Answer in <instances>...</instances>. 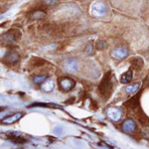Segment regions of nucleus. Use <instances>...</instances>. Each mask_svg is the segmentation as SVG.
I'll list each match as a JSON object with an SVG mask.
<instances>
[{
	"mask_svg": "<svg viewBox=\"0 0 149 149\" xmlns=\"http://www.w3.org/2000/svg\"><path fill=\"white\" fill-rule=\"evenodd\" d=\"M114 86V78L111 72H109L103 76L98 86V93L103 100H109L110 95L112 93Z\"/></svg>",
	"mask_w": 149,
	"mask_h": 149,
	"instance_id": "obj_1",
	"label": "nucleus"
},
{
	"mask_svg": "<svg viewBox=\"0 0 149 149\" xmlns=\"http://www.w3.org/2000/svg\"><path fill=\"white\" fill-rule=\"evenodd\" d=\"M21 38V32L18 29H11L5 34L2 35L1 41L2 43L6 45H13L18 42V40Z\"/></svg>",
	"mask_w": 149,
	"mask_h": 149,
	"instance_id": "obj_2",
	"label": "nucleus"
},
{
	"mask_svg": "<svg viewBox=\"0 0 149 149\" xmlns=\"http://www.w3.org/2000/svg\"><path fill=\"white\" fill-rule=\"evenodd\" d=\"M58 85H59V88L62 92H70L71 90H73L76 86V81L71 78H60L58 80Z\"/></svg>",
	"mask_w": 149,
	"mask_h": 149,
	"instance_id": "obj_3",
	"label": "nucleus"
},
{
	"mask_svg": "<svg viewBox=\"0 0 149 149\" xmlns=\"http://www.w3.org/2000/svg\"><path fill=\"white\" fill-rule=\"evenodd\" d=\"M91 14H93V16H103L107 11V7L103 2L102 1H97L91 6Z\"/></svg>",
	"mask_w": 149,
	"mask_h": 149,
	"instance_id": "obj_4",
	"label": "nucleus"
},
{
	"mask_svg": "<svg viewBox=\"0 0 149 149\" xmlns=\"http://www.w3.org/2000/svg\"><path fill=\"white\" fill-rule=\"evenodd\" d=\"M107 115L111 119L112 121H119L122 116V110L119 109V107H109L107 110Z\"/></svg>",
	"mask_w": 149,
	"mask_h": 149,
	"instance_id": "obj_5",
	"label": "nucleus"
},
{
	"mask_svg": "<svg viewBox=\"0 0 149 149\" xmlns=\"http://www.w3.org/2000/svg\"><path fill=\"white\" fill-rule=\"evenodd\" d=\"M127 56H128V50L123 46L115 48L113 51L111 52V57L116 60H122Z\"/></svg>",
	"mask_w": 149,
	"mask_h": 149,
	"instance_id": "obj_6",
	"label": "nucleus"
},
{
	"mask_svg": "<svg viewBox=\"0 0 149 149\" xmlns=\"http://www.w3.org/2000/svg\"><path fill=\"white\" fill-rule=\"evenodd\" d=\"M64 68L66 71H68L69 73H74V72H77L79 69L78 61H76L74 59L66 60L64 63Z\"/></svg>",
	"mask_w": 149,
	"mask_h": 149,
	"instance_id": "obj_7",
	"label": "nucleus"
},
{
	"mask_svg": "<svg viewBox=\"0 0 149 149\" xmlns=\"http://www.w3.org/2000/svg\"><path fill=\"white\" fill-rule=\"evenodd\" d=\"M3 59H4V63L8 65H13L16 64L19 61V55L15 51H8Z\"/></svg>",
	"mask_w": 149,
	"mask_h": 149,
	"instance_id": "obj_8",
	"label": "nucleus"
},
{
	"mask_svg": "<svg viewBox=\"0 0 149 149\" xmlns=\"http://www.w3.org/2000/svg\"><path fill=\"white\" fill-rule=\"evenodd\" d=\"M122 129H123V131L126 132V133H131V132H134V131H135V129H136V123L132 120V119L128 118V119H126V120L123 122Z\"/></svg>",
	"mask_w": 149,
	"mask_h": 149,
	"instance_id": "obj_9",
	"label": "nucleus"
},
{
	"mask_svg": "<svg viewBox=\"0 0 149 149\" xmlns=\"http://www.w3.org/2000/svg\"><path fill=\"white\" fill-rule=\"evenodd\" d=\"M22 116H23V113H21V112H16V113L9 115V116H7L6 118H4L3 120H2V123H4V124L14 123V122L18 121Z\"/></svg>",
	"mask_w": 149,
	"mask_h": 149,
	"instance_id": "obj_10",
	"label": "nucleus"
},
{
	"mask_svg": "<svg viewBox=\"0 0 149 149\" xmlns=\"http://www.w3.org/2000/svg\"><path fill=\"white\" fill-rule=\"evenodd\" d=\"M8 135V138L10 139L12 142L14 143H24L26 142V140L22 137H20V136L18 135V133H15V132H10V133L7 134Z\"/></svg>",
	"mask_w": 149,
	"mask_h": 149,
	"instance_id": "obj_11",
	"label": "nucleus"
},
{
	"mask_svg": "<svg viewBox=\"0 0 149 149\" xmlns=\"http://www.w3.org/2000/svg\"><path fill=\"white\" fill-rule=\"evenodd\" d=\"M132 78H133V73H132L131 70H128V71H126L125 73L122 74V76L120 78V81L122 84H128L131 81Z\"/></svg>",
	"mask_w": 149,
	"mask_h": 149,
	"instance_id": "obj_12",
	"label": "nucleus"
},
{
	"mask_svg": "<svg viewBox=\"0 0 149 149\" xmlns=\"http://www.w3.org/2000/svg\"><path fill=\"white\" fill-rule=\"evenodd\" d=\"M139 88H140V83H135V84H132V85L126 86L125 91L129 95H133V93L138 92Z\"/></svg>",
	"mask_w": 149,
	"mask_h": 149,
	"instance_id": "obj_13",
	"label": "nucleus"
},
{
	"mask_svg": "<svg viewBox=\"0 0 149 149\" xmlns=\"http://www.w3.org/2000/svg\"><path fill=\"white\" fill-rule=\"evenodd\" d=\"M125 105L131 109H135V107H139V95H135L134 97H132L131 100H129L128 102H125Z\"/></svg>",
	"mask_w": 149,
	"mask_h": 149,
	"instance_id": "obj_14",
	"label": "nucleus"
},
{
	"mask_svg": "<svg viewBox=\"0 0 149 149\" xmlns=\"http://www.w3.org/2000/svg\"><path fill=\"white\" fill-rule=\"evenodd\" d=\"M53 88H54V83H53L52 80H46L43 83L42 85V90L44 91V92L46 93H50L53 91Z\"/></svg>",
	"mask_w": 149,
	"mask_h": 149,
	"instance_id": "obj_15",
	"label": "nucleus"
},
{
	"mask_svg": "<svg viewBox=\"0 0 149 149\" xmlns=\"http://www.w3.org/2000/svg\"><path fill=\"white\" fill-rule=\"evenodd\" d=\"M130 63L131 66L136 70H139L143 67V60L141 58H133L130 61Z\"/></svg>",
	"mask_w": 149,
	"mask_h": 149,
	"instance_id": "obj_16",
	"label": "nucleus"
},
{
	"mask_svg": "<svg viewBox=\"0 0 149 149\" xmlns=\"http://www.w3.org/2000/svg\"><path fill=\"white\" fill-rule=\"evenodd\" d=\"M46 15L44 11L42 10H35L30 14V18L31 19H42L44 16Z\"/></svg>",
	"mask_w": 149,
	"mask_h": 149,
	"instance_id": "obj_17",
	"label": "nucleus"
},
{
	"mask_svg": "<svg viewBox=\"0 0 149 149\" xmlns=\"http://www.w3.org/2000/svg\"><path fill=\"white\" fill-rule=\"evenodd\" d=\"M48 79V76L47 74H41V76H36L33 78V81L37 85H40V84H43L45 81Z\"/></svg>",
	"mask_w": 149,
	"mask_h": 149,
	"instance_id": "obj_18",
	"label": "nucleus"
},
{
	"mask_svg": "<svg viewBox=\"0 0 149 149\" xmlns=\"http://www.w3.org/2000/svg\"><path fill=\"white\" fill-rule=\"evenodd\" d=\"M85 53L88 55H92L93 54V45L91 42H88L85 47Z\"/></svg>",
	"mask_w": 149,
	"mask_h": 149,
	"instance_id": "obj_19",
	"label": "nucleus"
},
{
	"mask_svg": "<svg viewBox=\"0 0 149 149\" xmlns=\"http://www.w3.org/2000/svg\"><path fill=\"white\" fill-rule=\"evenodd\" d=\"M105 47H107V43H105V41H103V40L97 41V50H103Z\"/></svg>",
	"mask_w": 149,
	"mask_h": 149,
	"instance_id": "obj_20",
	"label": "nucleus"
},
{
	"mask_svg": "<svg viewBox=\"0 0 149 149\" xmlns=\"http://www.w3.org/2000/svg\"><path fill=\"white\" fill-rule=\"evenodd\" d=\"M45 4H48V5H55V4L58 2V0H44Z\"/></svg>",
	"mask_w": 149,
	"mask_h": 149,
	"instance_id": "obj_21",
	"label": "nucleus"
}]
</instances>
